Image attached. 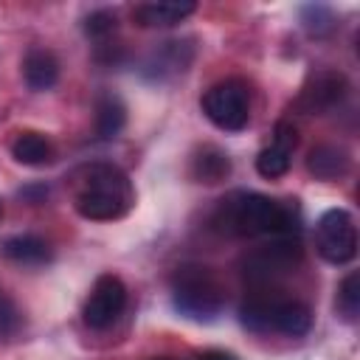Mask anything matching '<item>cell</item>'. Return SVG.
Returning a JSON list of instances; mask_svg holds the SVG:
<instances>
[{
	"instance_id": "obj_1",
	"label": "cell",
	"mask_w": 360,
	"mask_h": 360,
	"mask_svg": "<svg viewBox=\"0 0 360 360\" xmlns=\"http://www.w3.org/2000/svg\"><path fill=\"white\" fill-rule=\"evenodd\" d=\"M214 225L231 236H298V214L264 194L239 191L219 202Z\"/></svg>"
},
{
	"instance_id": "obj_3",
	"label": "cell",
	"mask_w": 360,
	"mask_h": 360,
	"mask_svg": "<svg viewBox=\"0 0 360 360\" xmlns=\"http://www.w3.org/2000/svg\"><path fill=\"white\" fill-rule=\"evenodd\" d=\"M174 309L191 321H211L225 307V290L208 267L183 264L172 276Z\"/></svg>"
},
{
	"instance_id": "obj_5",
	"label": "cell",
	"mask_w": 360,
	"mask_h": 360,
	"mask_svg": "<svg viewBox=\"0 0 360 360\" xmlns=\"http://www.w3.org/2000/svg\"><path fill=\"white\" fill-rule=\"evenodd\" d=\"M315 245L318 253L329 264H346L357 253V228L346 208H329L321 214L315 225Z\"/></svg>"
},
{
	"instance_id": "obj_11",
	"label": "cell",
	"mask_w": 360,
	"mask_h": 360,
	"mask_svg": "<svg viewBox=\"0 0 360 360\" xmlns=\"http://www.w3.org/2000/svg\"><path fill=\"white\" fill-rule=\"evenodd\" d=\"M194 56V48L188 42H180V39H172V42H160L152 56L146 59V76L152 79H166V76H174V73H183L186 65L191 62Z\"/></svg>"
},
{
	"instance_id": "obj_8",
	"label": "cell",
	"mask_w": 360,
	"mask_h": 360,
	"mask_svg": "<svg viewBox=\"0 0 360 360\" xmlns=\"http://www.w3.org/2000/svg\"><path fill=\"white\" fill-rule=\"evenodd\" d=\"M295 146H298V129L290 121H278L276 124L273 143L256 155V172L262 177H267V180L284 177L287 169H290V163H292Z\"/></svg>"
},
{
	"instance_id": "obj_26",
	"label": "cell",
	"mask_w": 360,
	"mask_h": 360,
	"mask_svg": "<svg viewBox=\"0 0 360 360\" xmlns=\"http://www.w3.org/2000/svg\"><path fill=\"white\" fill-rule=\"evenodd\" d=\"M0 217H3V202H0Z\"/></svg>"
},
{
	"instance_id": "obj_22",
	"label": "cell",
	"mask_w": 360,
	"mask_h": 360,
	"mask_svg": "<svg viewBox=\"0 0 360 360\" xmlns=\"http://www.w3.org/2000/svg\"><path fill=\"white\" fill-rule=\"evenodd\" d=\"M115 28H118V14L110 11V8H98V11H90V14L84 17V34H87L90 39L104 42L107 37L115 34Z\"/></svg>"
},
{
	"instance_id": "obj_10",
	"label": "cell",
	"mask_w": 360,
	"mask_h": 360,
	"mask_svg": "<svg viewBox=\"0 0 360 360\" xmlns=\"http://www.w3.org/2000/svg\"><path fill=\"white\" fill-rule=\"evenodd\" d=\"M197 6L191 0H163V3H141L132 8V20L141 28H169L183 22Z\"/></svg>"
},
{
	"instance_id": "obj_20",
	"label": "cell",
	"mask_w": 360,
	"mask_h": 360,
	"mask_svg": "<svg viewBox=\"0 0 360 360\" xmlns=\"http://www.w3.org/2000/svg\"><path fill=\"white\" fill-rule=\"evenodd\" d=\"M338 309L343 312L346 321H354L357 312H360V276L357 273H349L340 287H338Z\"/></svg>"
},
{
	"instance_id": "obj_12",
	"label": "cell",
	"mask_w": 360,
	"mask_h": 360,
	"mask_svg": "<svg viewBox=\"0 0 360 360\" xmlns=\"http://www.w3.org/2000/svg\"><path fill=\"white\" fill-rule=\"evenodd\" d=\"M312 326V312L304 301H273L270 304V329L290 335V338H301L307 335Z\"/></svg>"
},
{
	"instance_id": "obj_14",
	"label": "cell",
	"mask_w": 360,
	"mask_h": 360,
	"mask_svg": "<svg viewBox=\"0 0 360 360\" xmlns=\"http://www.w3.org/2000/svg\"><path fill=\"white\" fill-rule=\"evenodd\" d=\"M349 152L343 146H335V143H321L309 152L307 158V169L318 177V180H338L349 172Z\"/></svg>"
},
{
	"instance_id": "obj_23",
	"label": "cell",
	"mask_w": 360,
	"mask_h": 360,
	"mask_svg": "<svg viewBox=\"0 0 360 360\" xmlns=\"http://www.w3.org/2000/svg\"><path fill=\"white\" fill-rule=\"evenodd\" d=\"M20 326V312L8 298H0V335H11Z\"/></svg>"
},
{
	"instance_id": "obj_21",
	"label": "cell",
	"mask_w": 360,
	"mask_h": 360,
	"mask_svg": "<svg viewBox=\"0 0 360 360\" xmlns=\"http://www.w3.org/2000/svg\"><path fill=\"white\" fill-rule=\"evenodd\" d=\"M270 304L273 301H267V298H250V301H245L242 309H239L242 323L248 329H253V332H270Z\"/></svg>"
},
{
	"instance_id": "obj_9",
	"label": "cell",
	"mask_w": 360,
	"mask_h": 360,
	"mask_svg": "<svg viewBox=\"0 0 360 360\" xmlns=\"http://www.w3.org/2000/svg\"><path fill=\"white\" fill-rule=\"evenodd\" d=\"M346 96V79L335 70H321L312 76V82L301 93V107L307 112H326L340 104Z\"/></svg>"
},
{
	"instance_id": "obj_13",
	"label": "cell",
	"mask_w": 360,
	"mask_h": 360,
	"mask_svg": "<svg viewBox=\"0 0 360 360\" xmlns=\"http://www.w3.org/2000/svg\"><path fill=\"white\" fill-rule=\"evenodd\" d=\"M22 76H25V84L37 93L42 90H51L56 82H59V62L51 51L45 48H31L22 59Z\"/></svg>"
},
{
	"instance_id": "obj_4",
	"label": "cell",
	"mask_w": 360,
	"mask_h": 360,
	"mask_svg": "<svg viewBox=\"0 0 360 360\" xmlns=\"http://www.w3.org/2000/svg\"><path fill=\"white\" fill-rule=\"evenodd\" d=\"M205 118L225 129V132H239L248 127L250 121V96H248V84L239 79H225L217 82L214 87L205 90L202 101H200Z\"/></svg>"
},
{
	"instance_id": "obj_17",
	"label": "cell",
	"mask_w": 360,
	"mask_h": 360,
	"mask_svg": "<svg viewBox=\"0 0 360 360\" xmlns=\"http://www.w3.org/2000/svg\"><path fill=\"white\" fill-rule=\"evenodd\" d=\"M124 124H127L124 101L118 96H112V93L98 96V101H96V135L101 141H112V138L121 135Z\"/></svg>"
},
{
	"instance_id": "obj_19",
	"label": "cell",
	"mask_w": 360,
	"mask_h": 360,
	"mask_svg": "<svg viewBox=\"0 0 360 360\" xmlns=\"http://www.w3.org/2000/svg\"><path fill=\"white\" fill-rule=\"evenodd\" d=\"M301 22H304V28L312 34V37H323V34H329L338 22H335V11L329 8V6H323V3H309V6H304L301 8Z\"/></svg>"
},
{
	"instance_id": "obj_25",
	"label": "cell",
	"mask_w": 360,
	"mask_h": 360,
	"mask_svg": "<svg viewBox=\"0 0 360 360\" xmlns=\"http://www.w3.org/2000/svg\"><path fill=\"white\" fill-rule=\"evenodd\" d=\"M152 360H172V357H152Z\"/></svg>"
},
{
	"instance_id": "obj_15",
	"label": "cell",
	"mask_w": 360,
	"mask_h": 360,
	"mask_svg": "<svg viewBox=\"0 0 360 360\" xmlns=\"http://www.w3.org/2000/svg\"><path fill=\"white\" fill-rule=\"evenodd\" d=\"M231 174V158L219 146H200L191 158V177L197 183L214 186Z\"/></svg>"
},
{
	"instance_id": "obj_7",
	"label": "cell",
	"mask_w": 360,
	"mask_h": 360,
	"mask_svg": "<svg viewBox=\"0 0 360 360\" xmlns=\"http://www.w3.org/2000/svg\"><path fill=\"white\" fill-rule=\"evenodd\" d=\"M127 307V287L118 276L104 273L96 278L93 292L84 304V323L90 329H107L110 323H115V318L124 312Z\"/></svg>"
},
{
	"instance_id": "obj_6",
	"label": "cell",
	"mask_w": 360,
	"mask_h": 360,
	"mask_svg": "<svg viewBox=\"0 0 360 360\" xmlns=\"http://www.w3.org/2000/svg\"><path fill=\"white\" fill-rule=\"evenodd\" d=\"M298 262H301L298 236H278L245 259V276L250 281H270V278L292 270Z\"/></svg>"
},
{
	"instance_id": "obj_16",
	"label": "cell",
	"mask_w": 360,
	"mask_h": 360,
	"mask_svg": "<svg viewBox=\"0 0 360 360\" xmlns=\"http://www.w3.org/2000/svg\"><path fill=\"white\" fill-rule=\"evenodd\" d=\"M3 256L17 264H45L51 259V248L34 233H14L3 242Z\"/></svg>"
},
{
	"instance_id": "obj_2",
	"label": "cell",
	"mask_w": 360,
	"mask_h": 360,
	"mask_svg": "<svg viewBox=\"0 0 360 360\" xmlns=\"http://www.w3.org/2000/svg\"><path fill=\"white\" fill-rule=\"evenodd\" d=\"M135 202L132 183L124 169L115 163H93L82 174V186L76 191V211L93 222L121 219Z\"/></svg>"
},
{
	"instance_id": "obj_24",
	"label": "cell",
	"mask_w": 360,
	"mask_h": 360,
	"mask_svg": "<svg viewBox=\"0 0 360 360\" xmlns=\"http://www.w3.org/2000/svg\"><path fill=\"white\" fill-rule=\"evenodd\" d=\"M200 360H236V354H231L225 349H208L200 354Z\"/></svg>"
},
{
	"instance_id": "obj_18",
	"label": "cell",
	"mask_w": 360,
	"mask_h": 360,
	"mask_svg": "<svg viewBox=\"0 0 360 360\" xmlns=\"http://www.w3.org/2000/svg\"><path fill=\"white\" fill-rule=\"evenodd\" d=\"M11 155L22 166H45L53 160V143L42 132H22L11 143Z\"/></svg>"
}]
</instances>
